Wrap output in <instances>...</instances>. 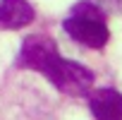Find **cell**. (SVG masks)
Here are the masks:
<instances>
[{"label":"cell","instance_id":"cell-4","mask_svg":"<svg viewBox=\"0 0 122 120\" xmlns=\"http://www.w3.org/2000/svg\"><path fill=\"white\" fill-rule=\"evenodd\" d=\"M89 108L96 120H122V94L103 87L89 94Z\"/></svg>","mask_w":122,"mask_h":120},{"label":"cell","instance_id":"cell-2","mask_svg":"<svg viewBox=\"0 0 122 120\" xmlns=\"http://www.w3.org/2000/svg\"><path fill=\"white\" fill-rule=\"evenodd\" d=\"M57 43L48 36V34H34L26 36L22 43V53H19V63L29 70L43 72L53 60L57 58Z\"/></svg>","mask_w":122,"mask_h":120},{"label":"cell","instance_id":"cell-3","mask_svg":"<svg viewBox=\"0 0 122 120\" xmlns=\"http://www.w3.org/2000/svg\"><path fill=\"white\" fill-rule=\"evenodd\" d=\"M62 27L74 41H79L89 48H103L110 38V31H108L105 22H98V19H86V17H74L72 15L62 22Z\"/></svg>","mask_w":122,"mask_h":120},{"label":"cell","instance_id":"cell-1","mask_svg":"<svg viewBox=\"0 0 122 120\" xmlns=\"http://www.w3.org/2000/svg\"><path fill=\"white\" fill-rule=\"evenodd\" d=\"M41 75H46L55 89L70 96H84L93 87V72L74 60H65L62 55H57Z\"/></svg>","mask_w":122,"mask_h":120},{"label":"cell","instance_id":"cell-5","mask_svg":"<svg viewBox=\"0 0 122 120\" xmlns=\"http://www.w3.org/2000/svg\"><path fill=\"white\" fill-rule=\"evenodd\" d=\"M36 12L26 0H0V29H22L34 22Z\"/></svg>","mask_w":122,"mask_h":120}]
</instances>
